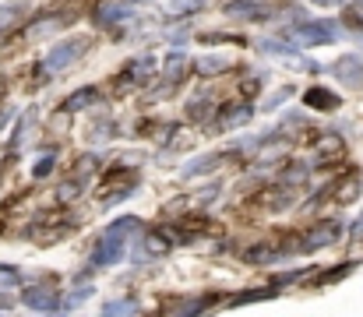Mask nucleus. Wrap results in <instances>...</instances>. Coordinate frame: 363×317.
Segmentation results:
<instances>
[{
	"label": "nucleus",
	"mask_w": 363,
	"mask_h": 317,
	"mask_svg": "<svg viewBox=\"0 0 363 317\" xmlns=\"http://www.w3.org/2000/svg\"><path fill=\"white\" fill-rule=\"evenodd\" d=\"M152 67H155V64L145 57V60H138V64L130 67V78H145V71H152Z\"/></svg>",
	"instance_id": "a211bd4d"
},
{
	"label": "nucleus",
	"mask_w": 363,
	"mask_h": 317,
	"mask_svg": "<svg viewBox=\"0 0 363 317\" xmlns=\"http://www.w3.org/2000/svg\"><path fill=\"white\" fill-rule=\"evenodd\" d=\"M53 169V155H39V162L32 166V177H46Z\"/></svg>",
	"instance_id": "f3484780"
},
{
	"label": "nucleus",
	"mask_w": 363,
	"mask_h": 317,
	"mask_svg": "<svg viewBox=\"0 0 363 317\" xmlns=\"http://www.w3.org/2000/svg\"><path fill=\"white\" fill-rule=\"evenodd\" d=\"M123 18H130L127 4H103L99 7V25H121Z\"/></svg>",
	"instance_id": "1a4fd4ad"
},
{
	"label": "nucleus",
	"mask_w": 363,
	"mask_h": 317,
	"mask_svg": "<svg viewBox=\"0 0 363 317\" xmlns=\"http://www.w3.org/2000/svg\"><path fill=\"white\" fill-rule=\"evenodd\" d=\"M357 4H360V7H363V0H357Z\"/></svg>",
	"instance_id": "393cba45"
},
{
	"label": "nucleus",
	"mask_w": 363,
	"mask_h": 317,
	"mask_svg": "<svg viewBox=\"0 0 363 317\" xmlns=\"http://www.w3.org/2000/svg\"><path fill=\"white\" fill-rule=\"evenodd\" d=\"M250 113H254V109H250L247 103L233 106V109H226V113L219 116V127H223V130H233V127H240V123H247V120H250Z\"/></svg>",
	"instance_id": "6e6552de"
},
{
	"label": "nucleus",
	"mask_w": 363,
	"mask_h": 317,
	"mask_svg": "<svg viewBox=\"0 0 363 317\" xmlns=\"http://www.w3.org/2000/svg\"><path fill=\"white\" fill-rule=\"evenodd\" d=\"M21 300H25V307H32V311H39V314L60 311V296H57L50 286H28V289L21 293Z\"/></svg>",
	"instance_id": "20e7f679"
},
{
	"label": "nucleus",
	"mask_w": 363,
	"mask_h": 317,
	"mask_svg": "<svg viewBox=\"0 0 363 317\" xmlns=\"http://www.w3.org/2000/svg\"><path fill=\"white\" fill-rule=\"evenodd\" d=\"M85 39H67V43H60V46H53L50 50V57L43 60V71H50V74H57V71H64V67H71L82 53H85Z\"/></svg>",
	"instance_id": "f03ea898"
},
{
	"label": "nucleus",
	"mask_w": 363,
	"mask_h": 317,
	"mask_svg": "<svg viewBox=\"0 0 363 317\" xmlns=\"http://www.w3.org/2000/svg\"><path fill=\"white\" fill-rule=\"evenodd\" d=\"M332 74L342 82V85H350V89H360L363 85V60L360 57H339L335 64H332Z\"/></svg>",
	"instance_id": "39448f33"
},
{
	"label": "nucleus",
	"mask_w": 363,
	"mask_h": 317,
	"mask_svg": "<svg viewBox=\"0 0 363 317\" xmlns=\"http://www.w3.org/2000/svg\"><path fill=\"white\" fill-rule=\"evenodd\" d=\"M187 7H201V0H173V11H187Z\"/></svg>",
	"instance_id": "412c9836"
},
{
	"label": "nucleus",
	"mask_w": 363,
	"mask_h": 317,
	"mask_svg": "<svg viewBox=\"0 0 363 317\" xmlns=\"http://www.w3.org/2000/svg\"><path fill=\"white\" fill-rule=\"evenodd\" d=\"M335 240H339V222H321L314 233L303 236V247L300 250H321V247H328Z\"/></svg>",
	"instance_id": "423d86ee"
},
{
	"label": "nucleus",
	"mask_w": 363,
	"mask_h": 317,
	"mask_svg": "<svg viewBox=\"0 0 363 317\" xmlns=\"http://www.w3.org/2000/svg\"><path fill=\"white\" fill-rule=\"evenodd\" d=\"M184 64H187V60H184V53H173V57L166 60V67H162V74H166L169 82H177V78H180V71H184Z\"/></svg>",
	"instance_id": "4468645a"
},
{
	"label": "nucleus",
	"mask_w": 363,
	"mask_h": 317,
	"mask_svg": "<svg viewBox=\"0 0 363 317\" xmlns=\"http://www.w3.org/2000/svg\"><path fill=\"white\" fill-rule=\"evenodd\" d=\"M314 4H321V7H339L342 0H314Z\"/></svg>",
	"instance_id": "4be33fe9"
},
{
	"label": "nucleus",
	"mask_w": 363,
	"mask_h": 317,
	"mask_svg": "<svg viewBox=\"0 0 363 317\" xmlns=\"http://www.w3.org/2000/svg\"><path fill=\"white\" fill-rule=\"evenodd\" d=\"M138 229H141V222H138L134 215H123L117 222H110L106 233L99 236L96 250H92V265H96V268H113L123 257V236H130V233H138Z\"/></svg>",
	"instance_id": "f257e3e1"
},
{
	"label": "nucleus",
	"mask_w": 363,
	"mask_h": 317,
	"mask_svg": "<svg viewBox=\"0 0 363 317\" xmlns=\"http://www.w3.org/2000/svg\"><path fill=\"white\" fill-rule=\"evenodd\" d=\"M303 103L314 106V109H335V106H339V96L328 92V89H321V85H314V89L303 92Z\"/></svg>",
	"instance_id": "0eeeda50"
},
{
	"label": "nucleus",
	"mask_w": 363,
	"mask_h": 317,
	"mask_svg": "<svg viewBox=\"0 0 363 317\" xmlns=\"http://www.w3.org/2000/svg\"><path fill=\"white\" fill-rule=\"evenodd\" d=\"M92 293H96V286H92V279L85 275V279H82V286L74 282V289H71V296H67V300H64L60 307H67V311H71V307H78V304H82L85 296H92Z\"/></svg>",
	"instance_id": "9b49d317"
},
{
	"label": "nucleus",
	"mask_w": 363,
	"mask_h": 317,
	"mask_svg": "<svg viewBox=\"0 0 363 317\" xmlns=\"http://www.w3.org/2000/svg\"><path fill=\"white\" fill-rule=\"evenodd\" d=\"M166 247H169V243H166L162 236H148V240H145V247H138V250H134V261H148V257L162 254Z\"/></svg>",
	"instance_id": "9d476101"
},
{
	"label": "nucleus",
	"mask_w": 363,
	"mask_h": 317,
	"mask_svg": "<svg viewBox=\"0 0 363 317\" xmlns=\"http://www.w3.org/2000/svg\"><path fill=\"white\" fill-rule=\"evenodd\" d=\"M353 233H357V236H363V215L357 218V222H353Z\"/></svg>",
	"instance_id": "5701e85b"
},
{
	"label": "nucleus",
	"mask_w": 363,
	"mask_h": 317,
	"mask_svg": "<svg viewBox=\"0 0 363 317\" xmlns=\"http://www.w3.org/2000/svg\"><path fill=\"white\" fill-rule=\"evenodd\" d=\"M219 162H223V155H201V162H187L184 166V177H201V173L216 169Z\"/></svg>",
	"instance_id": "f8f14e48"
},
{
	"label": "nucleus",
	"mask_w": 363,
	"mask_h": 317,
	"mask_svg": "<svg viewBox=\"0 0 363 317\" xmlns=\"http://www.w3.org/2000/svg\"><path fill=\"white\" fill-rule=\"evenodd\" d=\"M96 99H99V89H82V92H74L67 99V109H85V106H92Z\"/></svg>",
	"instance_id": "ddd939ff"
},
{
	"label": "nucleus",
	"mask_w": 363,
	"mask_h": 317,
	"mask_svg": "<svg viewBox=\"0 0 363 317\" xmlns=\"http://www.w3.org/2000/svg\"><path fill=\"white\" fill-rule=\"evenodd\" d=\"M223 67H226V60H223V57H205V60L198 64V71H201V74H212V71H223Z\"/></svg>",
	"instance_id": "dca6fc26"
},
{
	"label": "nucleus",
	"mask_w": 363,
	"mask_h": 317,
	"mask_svg": "<svg viewBox=\"0 0 363 317\" xmlns=\"http://www.w3.org/2000/svg\"><path fill=\"white\" fill-rule=\"evenodd\" d=\"M0 282L4 286H18V272L14 268H0Z\"/></svg>",
	"instance_id": "6ab92c4d"
},
{
	"label": "nucleus",
	"mask_w": 363,
	"mask_h": 317,
	"mask_svg": "<svg viewBox=\"0 0 363 317\" xmlns=\"http://www.w3.org/2000/svg\"><path fill=\"white\" fill-rule=\"evenodd\" d=\"M127 4H148V0H127Z\"/></svg>",
	"instance_id": "b1692460"
},
{
	"label": "nucleus",
	"mask_w": 363,
	"mask_h": 317,
	"mask_svg": "<svg viewBox=\"0 0 363 317\" xmlns=\"http://www.w3.org/2000/svg\"><path fill=\"white\" fill-rule=\"evenodd\" d=\"M293 35H296L303 46H325V43L339 39V28H335L332 21H303V25L293 28Z\"/></svg>",
	"instance_id": "7ed1b4c3"
},
{
	"label": "nucleus",
	"mask_w": 363,
	"mask_h": 317,
	"mask_svg": "<svg viewBox=\"0 0 363 317\" xmlns=\"http://www.w3.org/2000/svg\"><path fill=\"white\" fill-rule=\"evenodd\" d=\"M103 314L117 317V314H138V304L134 300H123V304H103Z\"/></svg>",
	"instance_id": "2eb2a0df"
},
{
	"label": "nucleus",
	"mask_w": 363,
	"mask_h": 317,
	"mask_svg": "<svg viewBox=\"0 0 363 317\" xmlns=\"http://www.w3.org/2000/svg\"><path fill=\"white\" fill-rule=\"evenodd\" d=\"M14 14H18V7H0V28H4V25H11V21H14Z\"/></svg>",
	"instance_id": "aec40b11"
}]
</instances>
